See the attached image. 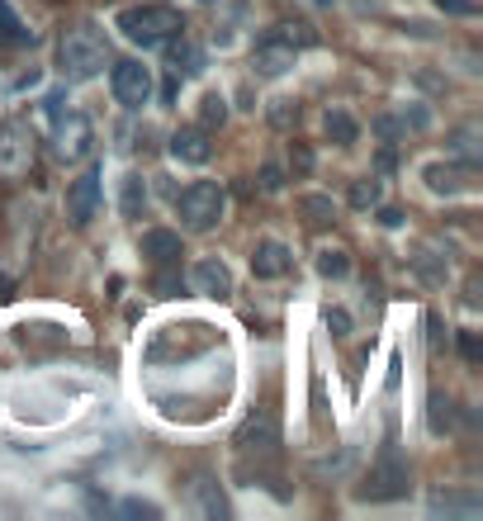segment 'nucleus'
Returning a JSON list of instances; mask_svg holds the SVG:
<instances>
[{
    "mask_svg": "<svg viewBox=\"0 0 483 521\" xmlns=\"http://www.w3.org/2000/svg\"><path fill=\"white\" fill-rule=\"evenodd\" d=\"M450 152H455V157H465L469 166L479 162L483 152H479V128L469 124V128H460V133H455V138H450Z\"/></svg>",
    "mask_w": 483,
    "mask_h": 521,
    "instance_id": "obj_20",
    "label": "nucleus"
},
{
    "mask_svg": "<svg viewBox=\"0 0 483 521\" xmlns=\"http://www.w3.org/2000/svg\"><path fill=\"white\" fill-rule=\"evenodd\" d=\"M327 138H332V143H356V119H351V114H346V109H327Z\"/></svg>",
    "mask_w": 483,
    "mask_h": 521,
    "instance_id": "obj_19",
    "label": "nucleus"
},
{
    "mask_svg": "<svg viewBox=\"0 0 483 521\" xmlns=\"http://www.w3.org/2000/svg\"><path fill=\"white\" fill-rule=\"evenodd\" d=\"M346 270H351V261H346V252H341V247H327V252H318V275H327V280H346Z\"/></svg>",
    "mask_w": 483,
    "mask_h": 521,
    "instance_id": "obj_21",
    "label": "nucleus"
},
{
    "mask_svg": "<svg viewBox=\"0 0 483 521\" xmlns=\"http://www.w3.org/2000/svg\"><path fill=\"white\" fill-rule=\"evenodd\" d=\"M408 493H412V465L398 450H384L375 460V469H370V484L360 488L356 498L360 503H398Z\"/></svg>",
    "mask_w": 483,
    "mask_h": 521,
    "instance_id": "obj_4",
    "label": "nucleus"
},
{
    "mask_svg": "<svg viewBox=\"0 0 483 521\" xmlns=\"http://www.w3.org/2000/svg\"><path fill=\"white\" fill-rule=\"evenodd\" d=\"M119 29H124V38L143 43V48H161V43H171L185 24H180V15L171 5H128V10H119Z\"/></svg>",
    "mask_w": 483,
    "mask_h": 521,
    "instance_id": "obj_2",
    "label": "nucleus"
},
{
    "mask_svg": "<svg viewBox=\"0 0 483 521\" xmlns=\"http://www.w3.org/2000/svg\"><path fill=\"white\" fill-rule=\"evenodd\" d=\"M275 446H280V422H275V413H251L242 422V432H237V450L242 455H275Z\"/></svg>",
    "mask_w": 483,
    "mask_h": 521,
    "instance_id": "obj_9",
    "label": "nucleus"
},
{
    "mask_svg": "<svg viewBox=\"0 0 483 521\" xmlns=\"http://www.w3.org/2000/svg\"><path fill=\"white\" fill-rule=\"evenodd\" d=\"M261 185H266V190H280L285 180H280V171H275V166H266V171H261Z\"/></svg>",
    "mask_w": 483,
    "mask_h": 521,
    "instance_id": "obj_34",
    "label": "nucleus"
},
{
    "mask_svg": "<svg viewBox=\"0 0 483 521\" xmlns=\"http://www.w3.org/2000/svg\"><path fill=\"white\" fill-rule=\"evenodd\" d=\"M57 62H62V76L67 81H95L109 62V43L95 24H72L62 43H57Z\"/></svg>",
    "mask_w": 483,
    "mask_h": 521,
    "instance_id": "obj_1",
    "label": "nucleus"
},
{
    "mask_svg": "<svg viewBox=\"0 0 483 521\" xmlns=\"http://www.w3.org/2000/svg\"><path fill=\"white\" fill-rule=\"evenodd\" d=\"M431 512L436 517H479L483 512V498L479 493H431Z\"/></svg>",
    "mask_w": 483,
    "mask_h": 521,
    "instance_id": "obj_15",
    "label": "nucleus"
},
{
    "mask_svg": "<svg viewBox=\"0 0 483 521\" xmlns=\"http://www.w3.org/2000/svg\"><path fill=\"white\" fill-rule=\"evenodd\" d=\"M143 204H147L143 176H128V180H124V214H128V218H143Z\"/></svg>",
    "mask_w": 483,
    "mask_h": 521,
    "instance_id": "obj_24",
    "label": "nucleus"
},
{
    "mask_svg": "<svg viewBox=\"0 0 483 521\" xmlns=\"http://www.w3.org/2000/svg\"><path fill=\"white\" fill-rule=\"evenodd\" d=\"M199 5H214V0H199Z\"/></svg>",
    "mask_w": 483,
    "mask_h": 521,
    "instance_id": "obj_35",
    "label": "nucleus"
},
{
    "mask_svg": "<svg viewBox=\"0 0 483 521\" xmlns=\"http://www.w3.org/2000/svg\"><path fill=\"white\" fill-rule=\"evenodd\" d=\"M446 427H450V398H441V394H436V398H431V432L441 436V432H446Z\"/></svg>",
    "mask_w": 483,
    "mask_h": 521,
    "instance_id": "obj_27",
    "label": "nucleus"
},
{
    "mask_svg": "<svg viewBox=\"0 0 483 521\" xmlns=\"http://www.w3.org/2000/svg\"><path fill=\"white\" fill-rule=\"evenodd\" d=\"M143 256L152 261V266H176L180 256V233H171V228H147L143 233Z\"/></svg>",
    "mask_w": 483,
    "mask_h": 521,
    "instance_id": "obj_14",
    "label": "nucleus"
},
{
    "mask_svg": "<svg viewBox=\"0 0 483 521\" xmlns=\"http://www.w3.org/2000/svg\"><path fill=\"white\" fill-rule=\"evenodd\" d=\"M289 162H294V171H313V152L304 143H294L289 147Z\"/></svg>",
    "mask_w": 483,
    "mask_h": 521,
    "instance_id": "obj_32",
    "label": "nucleus"
},
{
    "mask_svg": "<svg viewBox=\"0 0 483 521\" xmlns=\"http://www.w3.org/2000/svg\"><path fill=\"white\" fill-rule=\"evenodd\" d=\"M57 152H62L67 162L86 157V152H90V119H81V114H67V119L57 124Z\"/></svg>",
    "mask_w": 483,
    "mask_h": 521,
    "instance_id": "obj_13",
    "label": "nucleus"
},
{
    "mask_svg": "<svg viewBox=\"0 0 483 521\" xmlns=\"http://www.w3.org/2000/svg\"><path fill=\"white\" fill-rule=\"evenodd\" d=\"M34 38V29H24L15 15H10V5L0 0V43H29Z\"/></svg>",
    "mask_w": 483,
    "mask_h": 521,
    "instance_id": "obj_22",
    "label": "nucleus"
},
{
    "mask_svg": "<svg viewBox=\"0 0 483 521\" xmlns=\"http://www.w3.org/2000/svg\"><path fill=\"white\" fill-rule=\"evenodd\" d=\"M228 119V100L223 95H204V128H214Z\"/></svg>",
    "mask_w": 483,
    "mask_h": 521,
    "instance_id": "obj_26",
    "label": "nucleus"
},
{
    "mask_svg": "<svg viewBox=\"0 0 483 521\" xmlns=\"http://www.w3.org/2000/svg\"><path fill=\"white\" fill-rule=\"evenodd\" d=\"M460 351H465L469 365H479V360H483V342L474 337V332H460Z\"/></svg>",
    "mask_w": 483,
    "mask_h": 521,
    "instance_id": "obj_30",
    "label": "nucleus"
},
{
    "mask_svg": "<svg viewBox=\"0 0 483 521\" xmlns=\"http://www.w3.org/2000/svg\"><path fill=\"white\" fill-rule=\"evenodd\" d=\"M190 285H195V294H204V299H228V294H233V270L223 266L218 256H204V261H195V270H190Z\"/></svg>",
    "mask_w": 483,
    "mask_h": 521,
    "instance_id": "obj_10",
    "label": "nucleus"
},
{
    "mask_svg": "<svg viewBox=\"0 0 483 521\" xmlns=\"http://www.w3.org/2000/svg\"><path fill=\"white\" fill-rule=\"evenodd\" d=\"M100 209V166H90L81 176L67 185V218H72L76 228H86L90 218Z\"/></svg>",
    "mask_w": 483,
    "mask_h": 521,
    "instance_id": "obj_7",
    "label": "nucleus"
},
{
    "mask_svg": "<svg viewBox=\"0 0 483 521\" xmlns=\"http://www.w3.org/2000/svg\"><path fill=\"white\" fill-rule=\"evenodd\" d=\"M171 157L185 166H204L214 157V143H209V128H180L171 138Z\"/></svg>",
    "mask_w": 483,
    "mask_h": 521,
    "instance_id": "obj_12",
    "label": "nucleus"
},
{
    "mask_svg": "<svg viewBox=\"0 0 483 521\" xmlns=\"http://www.w3.org/2000/svg\"><path fill=\"white\" fill-rule=\"evenodd\" d=\"M299 62V48L289 43V38H266V43H256V53H251V67L261 81H280Z\"/></svg>",
    "mask_w": 483,
    "mask_h": 521,
    "instance_id": "obj_8",
    "label": "nucleus"
},
{
    "mask_svg": "<svg viewBox=\"0 0 483 521\" xmlns=\"http://www.w3.org/2000/svg\"><path fill=\"white\" fill-rule=\"evenodd\" d=\"M441 10H450V15H474V0H436Z\"/></svg>",
    "mask_w": 483,
    "mask_h": 521,
    "instance_id": "obj_33",
    "label": "nucleus"
},
{
    "mask_svg": "<svg viewBox=\"0 0 483 521\" xmlns=\"http://www.w3.org/2000/svg\"><path fill=\"white\" fill-rule=\"evenodd\" d=\"M299 209H304L313 223H332V218H337V204H332L327 195H304L299 199Z\"/></svg>",
    "mask_w": 483,
    "mask_h": 521,
    "instance_id": "obj_23",
    "label": "nucleus"
},
{
    "mask_svg": "<svg viewBox=\"0 0 483 521\" xmlns=\"http://www.w3.org/2000/svg\"><path fill=\"white\" fill-rule=\"evenodd\" d=\"M294 270V256H289L285 242H256V252H251V275L256 280H280Z\"/></svg>",
    "mask_w": 483,
    "mask_h": 521,
    "instance_id": "obj_11",
    "label": "nucleus"
},
{
    "mask_svg": "<svg viewBox=\"0 0 483 521\" xmlns=\"http://www.w3.org/2000/svg\"><path fill=\"white\" fill-rule=\"evenodd\" d=\"M119 517H161V507L143 503V498H128V503H119Z\"/></svg>",
    "mask_w": 483,
    "mask_h": 521,
    "instance_id": "obj_28",
    "label": "nucleus"
},
{
    "mask_svg": "<svg viewBox=\"0 0 483 521\" xmlns=\"http://www.w3.org/2000/svg\"><path fill=\"white\" fill-rule=\"evenodd\" d=\"M109 86H114V100L124 109H143L152 105V72H147L143 62H114L109 67Z\"/></svg>",
    "mask_w": 483,
    "mask_h": 521,
    "instance_id": "obj_5",
    "label": "nucleus"
},
{
    "mask_svg": "<svg viewBox=\"0 0 483 521\" xmlns=\"http://www.w3.org/2000/svg\"><path fill=\"white\" fill-rule=\"evenodd\" d=\"M327 327H332L337 337H351V313H346V308H332V313H327Z\"/></svg>",
    "mask_w": 483,
    "mask_h": 521,
    "instance_id": "obj_31",
    "label": "nucleus"
},
{
    "mask_svg": "<svg viewBox=\"0 0 483 521\" xmlns=\"http://www.w3.org/2000/svg\"><path fill=\"white\" fill-rule=\"evenodd\" d=\"M195 498H199V512H204V517H228V503H223V493H218V484L214 479H199L195 484Z\"/></svg>",
    "mask_w": 483,
    "mask_h": 521,
    "instance_id": "obj_17",
    "label": "nucleus"
},
{
    "mask_svg": "<svg viewBox=\"0 0 483 521\" xmlns=\"http://www.w3.org/2000/svg\"><path fill=\"white\" fill-rule=\"evenodd\" d=\"M351 204H356V209H375L379 204V180H356V185H351Z\"/></svg>",
    "mask_w": 483,
    "mask_h": 521,
    "instance_id": "obj_25",
    "label": "nucleus"
},
{
    "mask_svg": "<svg viewBox=\"0 0 483 521\" xmlns=\"http://www.w3.org/2000/svg\"><path fill=\"white\" fill-rule=\"evenodd\" d=\"M412 266L422 270L427 280H441V275H446V270H441V266H436V261H431V252H427V247H417V256H412Z\"/></svg>",
    "mask_w": 483,
    "mask_h": 521,
    "instance_id": "obj_29",
    "label": "nucleus"
},
{
    "mask_svg": "<svg viewBox=\"0 0 483 521\" xmlns=\"http://www.w3.org/2000/svg\"><path fill=\"white\" fill-rule=\"evenodd\" d=\"M166 48H171V57H176V72H185V76H199L204 72V53H199L195 43H185V38H171V43H166Z\"/></svg>",
    "mask_w": 483,
    "mask_h": 521,
    "instance_id": "obj_16",
    "label": "nucleus"
},
{
    "mask_svg": "<svg viewBox=\"0 0 483 521\" xmlns=\"http://www.w3.org/2000/svg\"><path fill=\"white\" fill-rule=\"evenodd\" d=\"M422 176H427V185L436 190V195H460V190H465V185H460V171H455V166H427Z\"/></svg>",
    "mask_w": 483,
    "mask_h": 521,
    "instance_id": "obj_18",
    "label": "nucleus"
},
{
    "mask_svg": "<svg viewBox=\"0 0 483 521\" xmlns=\"http://www.w3.org/2000/svg\"><path fill=\"white\" fill-rule=\"evenodd\" d=\"M223 209H228V195H223V185H214V180H195V185H185L176 199V214L190 233L218 228V223H223Z\"/></svg>",
    "mask_w": 483,
    "mask_h": 521,
    "instance_id": "obj_3",
    "label": "nucleus"
},
{
    "mask_svg": "<svg viewBox=\"0 0 483 521\" xmlns=\"http://www.w3.org/2000/svg\"><path fill=\"white\" fill-rule=\"evenodd\" d=\"M34 162V133L10 119V124H0V176H24Z\"/></svg>",
    "mask_w": 483,
    "mask_h": 521,
    "instance_id": "obj_6",
    "label": "nucleus"
}]
</instances>
